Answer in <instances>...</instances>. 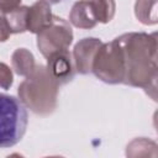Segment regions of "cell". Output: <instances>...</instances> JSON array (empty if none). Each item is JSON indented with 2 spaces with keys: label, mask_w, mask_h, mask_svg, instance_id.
Masks as SVG:
<instances>
[{
  "label": "cell",
  "mask_w": 158,
  "mask_h": 158,
  "mask_svg": "<svg viewBox=\"0 0 158 158\" xmlns=\"http://www.w3.org/2000/svg\"><path fill=\"white\" fill-rule=\"evenodd\" d=\"M116 40L121 46L125 64L122 84L142 88L157 100V33L128 32Z\"/></svg>",
  "instance_id": "cell-1"
},
{
  "label": "cell",
  "mask_w": 158,
  "mask_h": 158,
  "mask_svg": "<svg viewBox=\"0 0 158 158\" xmlns=\"http://www.w3.org/2000/svg\"><path fill=\"white\" fill-rule=\"evenodd\" d=\"M59 86L47 67L40 64L19 85L17 95L20 101L33 114L48 116L57 107Z\"/></svg>",
  "instance_id": "cell-2"
},
{
  "label": "cell",
  "mask_w": 158,
  "mask_h": 158,
  "mask_svg": "<svg viewBox=\"0 0 158 158\" xmlns=\"http://www.w3.org/2000/svg\"><path fill=\"white\" fill-rule=\"evenodd\" d=\"M26 106L12 95L0 94V148L17 144L27 128Z\"/></svg>",
  "instance_id": "cell-3"
},
{
  "label": "cell",
  "mask_w": 158,
  "mask_h": 158,
  "mask_svg": "<svg viewBox=\"0 0 158 158\" xmlns=\"http://www.w3.org/2000/svg\"><path fill=\"white\" fill-rule=\"evenodd\" d=\"M91 73L106 84H121L125 78V64L121 46L117 40L102 43L98 49L91 67Z\"/></svg>",
  "instance_id": "cell-4"
},
{
  "label": "cell",
  "mask_w": 158,
  "mask_h": 158,
  "mask_svg": "<svg viewBox=\"0 0 158 158\" xmlns=\"http://www.w3.org/2000/svg\"><path fill=\"white\" fill-rule=\"evenodd\" d=\"M36 35L37 47L46 58L52 53L68 49L73 42V31L69 22L54 15L52 22Z\"/></svg>",
  "instance_id": "cell-5"
},
{
  "label": "cell",
  "mask_w": 158,
  "mask_h": 158,
  "mask_svg": "<svg viewBox=\"0 0 158 158\" xmlns=\"http://www.w3.org/2000/svg\"><path fill=\"white\" fill-rule=\"evenodd\" d=\"M102 42L95 37H86L80 40L73 49V63L74 68L79 74L86 75L91 73L94 57L100 48Z\"/></svg>",
  "instance_id": "cell-6"
},
{
  "label": "cell",
  "mask_w": 158,
  "mask_h": 158,
  "mask_svg": "<svg viewBox=\"0 0 158 158\" xmlns=\"http://www.w3.org/2000/svg\"><path fill=\"white\" fill-rule=\"evenodd\" d=\"M72 56L65 51H59L56 53H52L49 57H47V69L49 74L53 77V79L59 84L64 85L69 83L74 77V63L72 60Z\"/></svg>",
  "instance_id": "cell-7"
},
{
  "label": "cell",
  "mask_w": 158,
  "mask_h": 158,
  "mask_svg": "<svg viewBox=\"0 0 158 158\" xmlns=\"http://www.w3.org/2000/svg\"><path fill=\"white\" fill-rule=\"evenodd\" d=\"M53 15L51 5L44 0L36 1L27 10L26 16V31L31 33H38L42 28L52 22Z\"/></svg>",
  "instance_id": "cell-8"
},
{
  "label": "cell",
  "mask_w": 158,
  "mask_h": 158,
  "mask_svg": "<svg viewBox=\"0 0 158 158\" xmlns=\"http://www.w3.org/2000/svg\"><path fill=\"white\" fill-rule=\"evenodd\" d=\"M69 22L78 28L90 30L96 26L98 20L90 0H78L73 4L69 12Z\"/></svg>",
  "instance_id": "cell-9"
},
{
  "label": "cell",
  "mask_w": 158,
  "mask_h": 158,
  "mask_svg": "<svg viewBox=\"0 0 158 158\" xmlns=\"http://www.w3.org/2000/svg\"><path fill=\"white\" fill-rule=\"evenodd\" d=\"M12 69L21 77H27L36 67L33 54L26 48H17L11 54Z\"/></svg>",
  "instance_id": "cell-10"
},
{
  "label": "cell",
  "mask_w": 158,
  "mask_h": 158,
  "mask_svg": "<svg viewBox=\"0 0 158 158\" xmlns=\"http://www.w3.org/2000/svg\"><path fill=\"white\" fill-rule=\"evenodd\" d=\"M135 16L143 25H156L157 17V0H136Z\"/></svg>",
  "instance_id": "cell-11"
},
{
  "label": "cell",
  "mask_w": 158,
  "mask_h": 158,
  "mask_svg": "<svg viewBox=\"0 0 158 158\" xmlns=\"http://www.w3.org/2000/svg\"><path fill=\"white\" fill-rule=\"evenodd\" d=\"M28 6H19L11 12L5 14L6 22L9 25L11 33H22L26 32V16Z\"/></svg>",
  "instance_id": "cell-12"
},
{
  "label": "cell",
  "mask_w": 158,
  "mask_h": 158,
  "mask_svg": "<svg viewBox=\"0 0 158 158\" xmlns=\"http://www.w3.org/2000/svg\"><path fill=\"white\" fill-rule=\"evenodd\" d=\"M90 1L98 22L107 23L114 19L116 11L115 0H90Z\"/></svg>",
  "instance_id": "cell-13"
},
{
  "label": "cell",
  "mask_w": 158,
  "mask_h": 158,
  "mask_svg": "<svg viewBox=\"0 0 158 158\" xmlns=\"http://www.w3.org/2000/svg\"><path fill=\"white\" fill-rule=\"evenodd\" d=\"M12 83H14V75L10 67L0 62V88L4 90H9Z\"/></svg>",
  "instance_id": "cell-14"
},
{
  "label": "cell",
  "mask_w": 158,
  "mask_h": 158,
  "mask_svg": "<svg viewBox=\"0 0 158 158\" xmlns=\"http://www.w3.org/2000/svg\"><path fill=\"white\" fill-rule=\"evenodd\" d=\"M21 5V0H0V12L7 14Z\"/></svg>",
  "instance_id": "cell-15"
},
{
  "label": "cell",
  "mask_w": 158,
  "mask_h": 158,
  "mask_svg": "<svg viewBox=\"0 0 158 158\" xmlns=\"http://www.w3.org/2000/svg\"><path fill=\"white\" fill-rule=\"evenodd\" d=\"M11 32H10V28H9V25L6 22V19H5V15L0 12V42H5L9 40Z\"/></svg>",
  "instance_id": "cell-16"
},
{
  "label": "cell",
  "mask_w": 158,
  "mask_h": 158,
  "mask_svg": "<svg viewBox=\"0 0 158 158\" xmlns=\"http://www.w3.org/2000/svg\"><path fill=\"white\" fill-rule=\"evenodd\" d=\"M44 1H47V2L51 5V4H58V2H60L62 0H44Z\"/></svg>",
  "instance_id": "cell-17"
}]
</instances>
